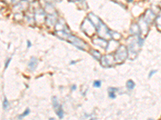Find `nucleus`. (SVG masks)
Instances as JSON below:
<instances>
[{
    "label": "nucleus",
    "mask_w": 161,
    "mask_h": 120,
    "mask_svg": "<svg viewBox=\"0 0 161 120\" xmlns=\"http://www.w3.org/2000/svg\"><path fill=\"white\" fill-rule=\"evenodd\" d=\"M3 108H4L5 110L7 109L8 107H9V102H8V100L7 99V98H5V99H4V100H3Z\"/></svg>",
    "instance_id": "7"
},
{
    "label": "nucleus",
    "mask_w": 161,
    "mask_h": 120,
    "mask_svg": "<svg viewBox=\"0 0 161 120\" xmlns=\"http://www.w3.org/2000/svg\"><path fill=\"white\" fill-rule=\"evenodd\" d=\"M32 44H31V42L30 41H27V47H31Z\"/></svg>",
    "instance_id": "11"
},
{
    "label": "nucleus",
    "mask_w": 161,
    "mask_h": 120,
    "mask_svg": "<svg viewBox=\"0 0 161 120\" xmlns=\"http://www.w3.org/2000/svg\"><path fill=\"white\" fill-rule=\"evenodd\" d=\"M127 48H126L124 46H121V47L119 48V50H118L116 55H115L116 61L117 62H122V61L127 58Z\"/></svg>",
    "instance_id": "1"
},
{
    "label": "nucleus",
    "mask_w": 161,
    "mask_h": 120,
    "mask_svg": "<svg viewBox=\"0 0 161 120\" xmlns=\"http://www.w3.org/2000/svg\"><path fill=\"white\" fill-rule=\"evenodd\" d=\"M53 107H54V109L56 110V115H58V117L60 119H63L64 115H63V110H62V107H61L60 103H59L58 100L56 98V97H53Z\"/></svg>",
    "instance_id": "2"
},
{
    "label": "nucleus",
    "mask_w": 161,
    "mask_h": 120,
    "mask_svg": "<svg viewBox=\"0 0 161 120\" xmlns=\"http://www.w3.org/2000/svg\"><path fill=\"white\" fill-rule=\"evenodd\" d=\"M155 73H156V71H151L150 74H149V76H148V77H149V78H151V76L153 75V74H155Z\"/></svg>",
    "instance_id": "10"
},
{
    "label": "nucleus",
    "mask_w": 161,
    "mask_h": 120,
    "mask_svg": "<svg viewBox=\"0 0 161 120\" xmlns=\"http://www.w3.org/2000/svg\"><path fill=\"white\" fill-rule=\"evenodd\" d=\"M93 86H94V87H97V88L100 87V86H101V81H95V82H94V83H93Z\"/></svg>",
    "instance_id": "8"
},
{
    "label": "nucleus",
    "mask_w": 161,
    "mask_h": 120,
    "mask_svg": "<svg viewBox=\"0 0 161 120\" xmlns=\"http://www.w3.org/2000/svg\"><path fill=\"white\" fill-rule=\"evenodd\" d=\"M37 61H38V60H37V59H36V58H32V59H31V61H30L29 63H28V67L30 68L31 71H34L35 69H36L37 63H38Z\"/></svg>",
    "instance_id": "3"
},
{
    "label": "nucleus",
    "mask_w": 161,
    "mask_h": 120,
    "mask_svg": "<svg viewBox=\"0 0 161 120\" xmlns=\"http://www.w3.org/2000/svg\"><path fill=\"white\" fill-rule=\"evenodd\" d=\"M118 91V89L117 88H112V87H111V88L109 89V96H110V98L111 99H115V94H114V92L117 91Z\"/></svg>",
    "instance_id": "4"
},
{
    "label": "nucleus",
    "mask_w": 161,
    "mask_h": 120,
    "mask_svg": "<svg viewBox=\"0 0 161 120\" xmlns=\"http://www.w3.org/2000/svg\"><path fill=\"white\" fill-rule=\"evenodd\" d=\"M10 62H11V59H8L7 61V63H6V66H5V67L6 69L8 67V65H9V63H10Z\"/></svg>",
    "instance_id": "9"
},
{
    "label": "nucleus",
    "mask_w": 161,
    "mask_h": 120,
    "mask_svg": "<svg viewBox=\"0 0 161 120\" xmlns=\"http://www.w3.org/2000/svg\"><path fill=\"white\" fill-rule=\"evenodd\" d=\"M29 113H30V109H27L24 112V114H22V115H20L19 116V119H22V118L26 117L27 115H29Z\"/></svg>",
    "instance_id": "6"
},
{
    "label": "nucleus",
    "mask_w": 161,
    "mask_h": 120,
    "mask_svg": "<svg viewBox=\"0 0 161 120\" xmlns=\"http://www.w3.org/2000/svg\"><path fill=\"white\" fill-rule=\"evenodd\" d=\"M73 89H74V90H76V86H73Z\"/></svg>",
    "instance_id": "12"
},
{
    "label": "nucleus",
    "mask_w": 161,
    "mask_h": 120,
    "mask_svg": "<svg viewBox=\"0 0 161 120\" xmlns=\"http://www.w3.org/2000/svg\"><path fill=\"white\" fill-rule=\"evenodd\" d=\"M135 86V84L134 83V82L132 81V80H129V81H127V87L129 89V90H132V89H134Z\"/></svg>",
    "instance_id": "5"
}]
</instances>
